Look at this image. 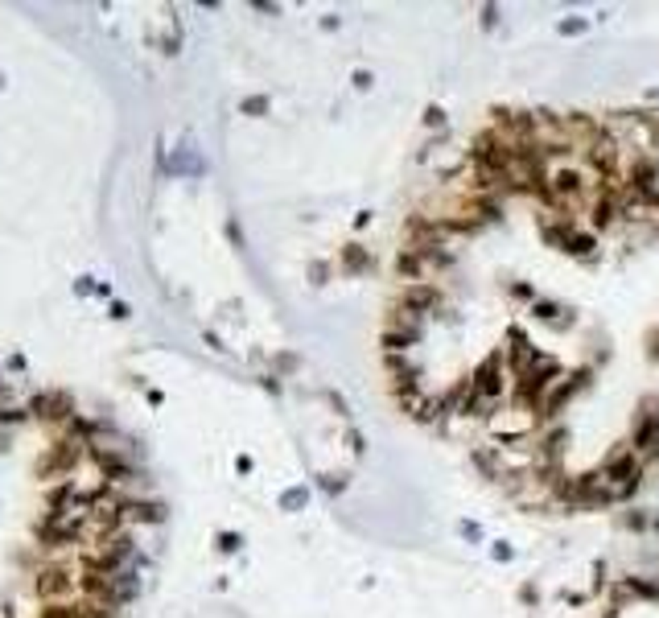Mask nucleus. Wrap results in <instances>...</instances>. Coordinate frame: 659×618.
Here are the masks:
<instances>
[{"label": "nucleus", "instance_id": "26", "mask_svg": "<svg viewBox=\"0 0 659 618\" xmlns=\"http://www.w3.org/2000/svg\"><path fill=\"white\" fill-rule=\"evenodd\" d=\"M626 590H631V594H639V598H651V602H659V585L643 581V577H631V581H626Z\"/></svg>", "mask_w": 659, "mask_h": 618}, {"label": "nucleus", "instance_id": "33", "mask_svg": "<svg viewBox=\"0 0 659 618\" xmlns=\"http://www.w3.org/2000/svg\"><path fill=\"white\" fill-rule=\"evenodd\" d=\"M491 556H494V560H511V556H515V548H511L507 540H498V544L491 548Z\"/></svg>", "mask_w": 659, "mask_h": 618}, {"label": "nucleus", "instance_id": "8", "mask_svg": "<svg viewBox=\"0 0 659 618\" xmlns=\"http://www.w3.org/2000/svg\"><path fill=\"white\" fill-rule=\"evenodd\" d=\"M589 165H593L602 177H610V182H614V169H618V145H614L610 136H597V141L589 145Z\"/></svg>", "mask_w": 659, "mask_h": 618}, {"label": "nucleus", "instance_id": "5", "mask_svg": "<svg viewBox=\"0 0 659 618\" xmlns=\"http://www.w3.org/2000/svg\"><path fill=\"white\" fill-rule=\"evenodd\" d=\"M585 380H589V371H573L569 380H557V384H552V391L544 396V404H540V416H544V421H552V416H557V412H561V408L573 400L577 391L585 387Z\"/></svg>", "mask_w": 659, "mask_h": 618}, {"label": "nucleus", "instance_id": "23", "mask_svg": "<svg viewBox=\"0 0 659 618\" xmlns=\"http://www.w3.org/2000/svg\"><path fill=\"white\" fill-rule=\"evenodd\" d=\"M71 499H75V486H71V482H58V486L50 491V499H46V503H50V511H54V515H66L62 507H71Z\"/></svg>", "mask_w": 659, "mask_h": 618}, {"label": "nucleus", "instance_id": "16", "mask_svg": "<svg viewBox=\"0 0 659 618\" xmlns=\"http://www.w3.org/2000/svg\"><path fill=\"white\" fill-rule=\"evenodd\" d=\"M383 367H388V376H392V387L416 384V367H412L404 355H383Z\"/></svg>", "mask_w": 659, "mask_h": 618}, {"label": "nucleus", "instance_id": "14", "mask_svg": "<svg viewBox=\"0 0 659 618\" xmlns=\"http://www.w3.org/2000/svg\"><path fill=\"white\" fill-rule=\"evenodd\" d=\"M111 594H116V606L132 602V598L141 594V581H136V573H132V569H120V573H111Z\"/></svg>", "mask_w": 659, "mask_h": 618}, {"label": "nucleus", "instance_id": "35", "mask_svg": "<svg viewBox=\"0 0 659 618\" xmlns=\"http://www.w3.org/2000/svg\"><path fill=\"white\" fill-rule=\"evenodd\" d=\"M536 598H540V594H536V585H523V590H519V602H523V606H532Z\"/></svg>", "mask_w": 659, "mask_h": 618}, {"label": "nucleus", "instance_id": "1", "mask_svg": "<svg viewBox=\"0 0 659 618\" xmlns=\"http://www.w3.org/2000/svg\"><path fill=\"white\" fill-rule=\"evenodd\" d=\"M87 515V511H79L75 520L71 515H54V511H46L37 524H33V532H37V540L46 544V548H62V544H71L75 536H79V520Z\"/></svg>", "mask_w": 659, "mask_h": 618}, {"label": "nucleus", "instance_id": "18", "mask_svg": "<svg viewBox=\"0 0 659 618\" xmlns=\"http://www.w3.org/2000/svg\"><path fill=\"white\" fill-rule=\"evenodd\" d=\"M614 215H618L614 194H602V198L593 202V211H589V227H593V231H606V227L614 223Z\"/></svg>", "mask_w": 659, "mask_h": 618}, {"label": "nucleus", "instance_id": "20", "mask_svg": "<svg viewBox=\"0 0 659 618\" xmlns=\"http://www.w3.org/2000/svg\"><path fill=\"white\" fill-rule=\"evenodd\" d=\"M367 268H371V256H367V247H359V243H346V247H342V272L359 276V272H367Z\"/></svg>", "mask_w": 659, "mask_h": 618}, {"label": "nucleus", "instance_id": "19", "mask_svg": "<svg viewBox=\"0 0 659 618\" xmlns=\"http://www.w3.org/2000/svg\"><path fill=\"white\" fill-rule=\"evenodd\" d=\"M532 313H536V317H540V321H544V326H557V330H565V326H569V321H573V313H569V317H565V309L557 306V301H540V297H536V301H532Z\"/></svg>", "mask_w": 659, "mask_h": 618}, {"label": "nucleus", "instance_id": "7", "mask_svg": "<svg viewBox=\"0 0 659 618\" xmlns=\"http://www.w3.org/2000/svg\"><path fill=\"white\" fill-rule=\"evenodd\" d=\"M602 478H606V482H614L618 491H639V478H643V470H639L635 450H631V454H618L614 462L602 470Z\"/></svg>", "mask_w": 659, "mask_h": 618}, {"label": "nucleus", "instance_id": "37", "mask_svg": "<svg viewBox=\"0 0 659 618\" xmlns=\"http://www.w3.org/2000/svg\"><path fill=\"white\" fill-rule=\"evenodd\" d=\"M626 524H631V528H647V515H643V511H631Z\"/></svg>", "mask_w": 659, "mask_h": 618}, {"label": "nucleus", "instance_id": "27", "mask_svg": "<svg viewBox=\"0 0 659 618\" xmlns=\"http://www.w3.org/2000/svg\"><path fill=\"white\" fill-rule=\"evenodd\" d=\"M240 112L244 116H264L268 112V95H247L244 103H240Z\"/></svg>", "mask_w": 659, "mask_h": 618}, {"label": "nucleus", "instance_id": "13", "mask_svg": "<svg viewBox=\"0 0 659 618\" xmlns=\"http://www.w3.org/2000/svg\"><path fill=\"white\" fill-rule=\"evenodd\" d=\"M383 355H408V346L420 342V334H412V330H400V326H392V330H383Z\"/></svg>", "mask_w": 659, "mask_h": 618}, {"label": "nucleus", "instance_id": "31", "mask_svg": "<svg viewBox=\"0 0 659 618\" xmlns=\"http://www.w3.org/2000/svg\"><path fill=\"white\" fill-rule=\"evenodd\" d=\"M424 124H428V128H441V124H445V112H441V107H424Z\"/></svg>", "mask_w": 659, "mask_h": 618}, {"label": "nucleus", "instance_id": "17", "mask_svg": "<svg viewBox=\"0 0 659 618\" xmlns=\"http://www.w3.org/2000/svg\"><path fill=\"white\" fill-rule=\"evenodd\" d=\"M396 272H400L404 281H412V285H420V272H424V256H420L416 247H404V251L396 256Z\"/></svg>", "mask_w": 659, "mask_h": 618}, {"label": "nucleus", "instance_id": "32", "mask_svg": "<svg viewBox=\"0 0 659 618\" xmlns=\"http://www.w3.org/2000/svg\"><path fill=\"white\" fill-rule=\"evenodd\" d=\"M511 297H519V301H536L532 285H523V281H515V285H511Z\"/></svg>", "mask_w": 659, "mask_h": 618}, {"label": "nucleus", "instance_id": "38", "mask_svg": "<svg viewBox=\"0 0 659 618\" xmlns=\"http://www.w3.org/2000/svg\"><path fill=\"white\" fill-rule=\"evenodd\" d=\"M354 87L367 91V87H371V75H367V71H354Z\"/></svg>", "mask_w": 659, "mask_h": 618}, {"label": "nucleus", "instance_id": "9", "mask_svg": "<svg viewBox=\"0 0 659 618\" xmlns=\"http://www.w3.org/2000/svg\"><path fill=\"white\" fill-rule=\"evenodd\" d=\"M548 182H552V190H557V198L561 202H577L581 198V190H585V177H581V169H552L548 173Z\"/></svg>", "mask_w": 659, "mask_h": 618}, {"label": "nucleus", "instance_id": "39", "mask_svg": "<svg viewBox=\"0 0 659 618\" xmlns=\"http://www.w3.org/2000/svg\"><path fill=\"white\" fill-rule=\"evenodd\" d=\"M346 441H350V450H354V454H359V450H363V437H359V433H354V429H350V433H346Z\"/></svg>", "mask_w": 659, "mask_h": 618}, {"label": "nucleus", "instance_id": "22", "mask_svg": "<svg viewBox=\"0 0 659 618\" xmlns=\"http://www.w3.org/2000/svg\"><path fill=\"white\" fill-rule=\"evenodd\" d=\"M577 227L565 219V223H544V243L548 247H557V251H565V243H569V235H573Z\"/></svg>", "mask_w": 659, "mask_h": 618}, {"label": "nucleus", "instance_id": "11", "mask_svg": "<svg viewBox=\"0 0 659 618\" xmlns=\"http://www.w3.org/2000/svg\"><path fill=\"white\" fill-rule=\"evenodd\" d=\"M437 301H441V297H437V289H433V285H408V289H404V297H400V309L412 313V317H420L424 309H437Z\"/></svg>", "mask_w": 659, "mask_h": 618}, {"label": "nucleus", "instance_id": "36", "mask_svg": "<svg viewBox=\"0 0 659 618\" xmlns=\"http://www.w3.org/2000/svg\"><path fill=\"white\" fill-rule=\"evenodd\" d=\"M326 264H309V276H314V285H322V281H326Z\"/></svg>", "mask_w": 659, "mask_h": 618}, {"label": "nucleus", "instance_id": "12", "mask_svg": "<svg viewBox=\"0 0 659 618\" xmlns=\"http://www.w3.org/2000/svg\"><path fill=\"white\" fill-rule=\"evenodd\" d=\"M111 610H99L95 602H54V606H46L42 618H107Z\"/></svg>", "mask_w": 659, "mask_h": 618}, {"label": "nucleus", "instance_id": "34", "mask_svg": "<svg viewBox=\"0 0 659 618\" xmlns=\"http://www.w3.org/2000/svg\"><path fill=\"white\" fill-rule=\"evenodd\" d=\"M240 536H235V532H223V536H219V548H223V552H235V548H240Z\"/></svg>", "mask_w": 659, "mask_h": 618}, {"label": "nucleus", "instance_id": "3", "mask_svg": "<svg viewBox=\"0 0 659 618\" xmlns=\"http://www.w3.org/2000/svg\"><path fill=\"white\" fill-rule=\"evenodd\" d=\"M470 387H474V396H478L482 404H491V400L503 396V363H498V355H491V359L478 363V371L470 376Z\"/></svg>", "mask_w": 659, "mask_h": 618}, {"label": "nucleus", "instance_id": "40", "mask_svg": "<svg viewBox=\"0 0 659 618\" xmlns=\"http://www.w3.org/2000/svg\"><path fill=\"white\" fill-rule=\"evenodd\" d=\"M651 359L659 363V330H651Z\"/></svg>", "mask_w": 659, "mask_h": 618}, {"label": "nucleus", "instance_id": "10", "mask_svg": "<svg viewBox=\"0 0 659 618\" xmlns=\"http://www.w3.org/2000/svg\"><path fill=\"white\" fill-rule=\"evenodd\" d=\"M635 450L659 458V412H643V421L635 425Z\"/></svg>", "mask_w": 659, "mask_h": 618}, {"label": "nucleus", "instance_id": "25", "mask_svg": "<svg viewBox=\"0 0 659 618\" xmlns=\"http://www.w3.org/2000/svg\"><path fill=\"white\" fill-rule=\"evenodd\" d=\"M66 429H71V441H79V445H82V441L99 429V425H95V421H82V416H71V421H66Z\"/></svg>", "mask_w": 659, "mask_h": 618}, {"label": "nucleus", "instance_id": "4", "mask_svg": "<svg viewBox=\"0 0 659 618\" xmlns=\"http://www.w3.org/2000/svg\"><path fill=\"white\" fill-rule=\"evenodd\" d=\"M29 412L42 416V421H71L75 416V400L66 391H37L29 400Z\"/></svg>", "mask_w": 659, "mask_h": 618}, {"label": "nucleus", "instance_id": "6", "mask_svg": "<svg viewBox=\"0 0 659 618\" xmlns=\"http://www.w3.org/2000/svg\"><path fill=\"white\" fill-rule=\"evenodd\" d=\"M71 581H75V577H71V569L50 565V569H42V573H37L33 590H37V598H42V602H50V606H54L58 598H66V594H71Z\"/></svg>", "mask_w": 659, "mask_h": 618}, {"label": "nucleus", "instance_id": "21", "mask_svg": "<svg viewBox=\"0 0 659 618\" xmlns=\"http://www.w3.org/2000/svg\"><path fill=\"white\" fill-rule=\"evenodd\" d=\"M593 247H597L593 231H573V235H569V243H565V251L577 256V260H589V256H593Z\"/></svg>", "mask_w": 659, "mask_h": 618}, {"label": "nucleus", "instance_id": "30", "mask_svg": "<svg viewBox=\"0 0 659 618\" xmlns=\"http://www.w3.org/2000/svg\"><path fill=\"white\" fill-rule=\"evenodd\" d=\"M322 486H326L330 495H338V491H346V478H342V474H326V478H322Z\"/></svg>", "mask_w": 659, "mask_h": 618}, {"label": "nucleus", "instance_id": "24", "mask_svg": "<svg viewBox=\"0 0 659 618\" xmlns=\"http://www.w3.org/2000/svg\"><path fill=\"white\" fill-rule=\"evenodd\" d=\"M309 503V491L305 486H289L285 495H280V511H301Z\"/></svg>", "mask_w": 659, "mask_h": 618}, {"label": "nucleus", "instance_id": "15", "mask_svg": "<svg viewBox=\"0 0 659 618\" xmlns=\"http://www.w3.org/2000/svg\"><path fill=\"white\" fill-rule=\"evenodd\" d=\"M124 520H132V524H161L165 520V507L161 503H124Z\"/></svg>", "mask_w": 659, "mask_h": 618}, {"label": "nucleus", "instance_id": "41", "mask_svg": "<svg viewBox=\"0 0 659 618\" xmlns=\"http://www.w3.org/2000/svg\"><path fill=\"white\" fill-rule=\"evenodd\" d=\"M656 528H659V515H656Z\"/></svg>", "mask_w": 659, "mask_h": 618}, {"label": "nucleus", "instance_id": "28", "mask_svg": "<svg viewBox=\"0 0 659 618\" xmlns=\"http://www.w3.org/2000/svg\"><path fill=\"white\" fill-rule=\"evenodd\" d=\"M557 29H561L565 37H577V33H585V29H589V21H581V17H565Z\"/></svg>", "mask_w": 659, "mask_h": 618}, {"label": "nucleus", "instance_id": "2", "mask_svg": "<svg viewBox=\"0 0 659 618\" xmlns=\"http://www.w3.org/2000/svg\"><path fill=\"white\" fill-rule=\"evenodd\" d=\"M79 454H82L79 441H71V437H66V441H54V445H50V450H46L42 458H37V466H33V470H37V478H54V474H66V470H75Z\"/></svg>", "mask_w": 659, "mask_h": 618}, {"label": "nucleus", "instance_id": "29", "mask_svg": "<svg viewBox=\"0 0 659 618\" xmlns=\"http://www.w3.org/2000/svg\"><path fill=\"white\" fill-rule=\"evenodd\" d=\"M458 536H466V540H482V528H478L474 520H462V524H458Z\"/></svg>", "mask_w": 659, "mask_h": 618}]
</instances>
